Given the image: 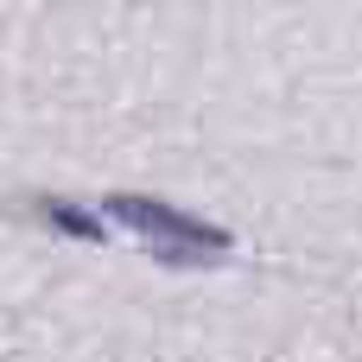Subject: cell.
I'll return each mask as SVG.
<instances>
[{
  "instance_id": "obj_1",
  "label": "cell",
  "mask_w": 362,
  "mask_h": 362,
  "mask_svg": "<svg viewBox=\"0 0 362 362\" xmlns=\"http://www.w3.org/2000/svg\"><path fill=\"white\" fill-rule=\"evenodd\" d=\"M108 216L127 223L165 267H216L235 248V235H223L216 223H197L172 204H153V197H108Z\"/></svg>"
},
{
  "instance_id": "obj_2",
  "label": "cell",
  "mask_w": 362,
  "mask_h": 362,
  "mask_svg": "<svg viewBox=\"0 0 362 362\" xmlns=\"http://www.w3.org/2000/svg\"><path fill=\"white\" fill-rule=\"evenodd\" d=\"M45 216L64 229V235H76V242H102V223L89 216V210H76V204H64V197H51L45 204Z\"/></svg>"
}]
</instances>
